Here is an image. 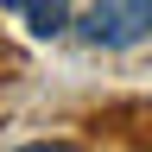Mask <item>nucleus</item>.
Segmentation results:
<instances>
[{"label": "nucleus", "mask_w": 152, "mask_h": 152, "mask_svg": "<svg viewBox=\"0 0 152 152\" xmlns=\"http://www.w3.org/2000/svg\"><path fill=\"white\" fill-rule=\"evenodd\" d=\"M19 152H76V146H64V140H38V146H19Z\"/></svg>", "instance_id": "obj_3"}, {"label": "nucleus", "mask_w": 152, "mask_h": 152, "mask_svg": "<svg viewBox=\"0 0 152 152\" xmlns=\"http://www.w3.org/2000/svg\"><path fill=\"white\" fill-rule=\"evenodd\" d=\"M0 7H26V0H0Z\"/></svg>", "instance_id": "obj_4"}, {"label": "nucleus", "mask_w": 152, "mask_h": 152, "mask_svg": "<svg viewBox=\"0 0 152 152\" xmlns=\"http://www.w3.org/2000/svg\"><path fill=\"white\" fill-rule=\"evenodd\" d=\"M76 26H83L89 45L127 51V45H140V38H152V0H89V13L76 19Z\"/></svg>", "instance_id": "obj_1"}, {"label": "nucleus", "mask_w": 152, "mask_h": 152, "mask_svg": "<svg viewBox=\"0 0 152 152\" xmlns=\"http://www.w3.org/2000/svg\"><path fill=\"white\" fill-rule=\"evenodd\" d=\"M19 13H26V26H32V38H57V32L70 26V0H26Z\"/></svg>", "instance_id": "obj_2"}]
</instances>
